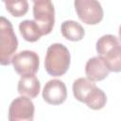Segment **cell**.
<instances>
[{
    "instance_id": "obj_13",
    "label": "cell",
    "mask_w": 121,
    "mask_h": 121,
    "mask_svg": "<svg viewBox=\"0 0 121 121\" xmlns=\"http://www.w3.org/2000/svg\"><path fill=\"white\" fill-rule=\"evenodd\" d=\"M102 58L110 72H121V43L112 47Z\"/></svg>"
},
{
    "instance_id": "obj_8",
    "label": "cell",
    "mask_w": 121,
    "mask_h": 121,
    "mask_svg": "<svg viewBox=\"0 0 121 121\" xmlns=\"http://www.w3.org/2000/svg\"><path fill=\"white\" fill-rule=\"evenodd\" d=\"M43 98L50 105H60L67 98L66 85L62 80L50 79L43 89Z\"/></svg>"
},
{
    "instance_id": "obj_10",
    "label": "cell",
    "mask_w": 121,
    "mask_h": 121,
    "mask_svg": "<svg viewBox=\"0 0 121 121\" xmlns=\"http://www.w3.org/2000/svg\"><path fill=\"white\" fill-rule=\"evenodd\" d=\"M41 83L36 76L21 77L20 80L18 81L17 90L21 95L27 96L29 98H34L39 95Z\"/></svg>"
},
{
    "instance_id": "obj_12",
    "label": "cell",
    "mask_w": 121,
    "mask_h": 121,
    "mask_svg": "<svg viewBox=\"0 0 121 121\" xmlns=\"http://www.w3.org/2000/svg\"><path fill=\"white\" fill-rule=\"evenodd\" d=\"M19 31L23 38L30 43L37 42L43 36L41 28L33 20H24L19 24Z\"/></svg>"
},
{
    "instance_id": "obj_7",
    "label": "cell",
    "mask_w": 121,
    "mask_h": 121,
    "mask_svg": "<svg viewBox=\"0 0 121 121\" xmlns=\"http://www.w3.org/2000/svg\"><path fill=\"white\" fill-rule=\"evenodd\" d=\"M35 107L27 96H18L12 100L9 108V121H33Z\"/></svg>"
},
{
    "instance_id": "obj_1",
    "label": "cell",
    "mask_w": 121,
    "mask_h": 121,
    "mask_svg": "<svg viewBox=\"0 0 121 121\" xmlns=\"http://www.w3.org/2000/svg\"><path fill=\"white\" fill-rule=\"evenodd\" d=\"M72 90L75 98L92 110H100L107 103L106 94L87 78H77L73 82Z\"/></svg>"
},
{
    "instance_id": "obj_6",
    "label": "cell",
    "mask_w": 121,
    "mask_h": 121,
    "mask_svg": "<svg viewBox=\"0 0 121 121\" xmlns=\"http://www.w3.org/2000/svg\"><path fill=\"white\" fill-rule=\"evenodd\" d=\"M76 11L81 22L86 25H96L103 19V9L96 0H76Z\"/></svg>"
},
{
    "instance_id": "obj_3",
    "label": "cell",
    "mask_w": 121,
    "mask_h": 121,
    "mask_svg": "<svg viewBox=\"0 0 121 121\" xmlns=\"http://www.w3.org/2000/svg\"><path fill=\"white\" fill-rule=\"evenodd\" d=\"M18 48V40L13 31L11 23L1 16L0 18V63L9 65L11 63Z\"/></svg>"
},
{
    "instance_id": "obj_14",
    "label": "cell",
    "mask_w": 121,
    "mask_h": 121,
    "mask_svg": "<svg viewBox=\"0 0 121 121\" xmlns=\"http://www.w3.org/2000/svg\"><path fill=\"white\" fill-rule=\"evenodd\" d=\"M6 9L14 17L24 16L28 10V2L26 0H4Z\"/></svg>"
},
{
    "instance_id": "obj_5",
    "label": "cell",
    "mask_w": 121,
    "mask_h": 121,
    "mask_svg": "<svg viewBox=\"0 0 121 121\" xmlns=\"http://www.w3.org/2000/svg\"><path fill=\"white\" fill-rule=\"evenodd\" d=\"M15 72L21 77L35 76L39 70L40 58L31 50H23L15 54L11 61Z\"/></svg>"
},
{
    "instance_id": "obj_2",
    "label": "cell",
    "mask_w": 121,
    "mask_h": 121,
    "mask_svg": "<svg viewBox=\"0 0 121 121\" xmlns=\"http://www.w3.org/2000/svg\"><path fill=\"white\" fill-rule=\"evenodd\" d=\"M71 61V56L68 48L62 43H52L48 46L44 58V67L46 72L53 77L64 75Z\"/></svg>"
},
{
    "instance_id": "obj_16",
    "label": "cell",
    "mask_w": 121,
    "mask_h": 121,
    "mask_svg": "<svg viewBox=\"0 0 121 121\" xmlns=\"http://www.w3.org/2000/svg\"><path fill=\"white\" fill-rule=\"evenodd\" d=\"M118 35H119V40L121 41V25L119 26V30H118Z\"/></svg>"
},
{
    "instance_id": "obj_4",
    "label": "cell",
    "mask_w": 121,
    "mask_h": 121,
    "mask_svg": "<svg viewBox=\"0 0 121 121\" xmlns=\"http://www.w3.org/2000/svg\"><path fill=\"white\" fill-rule=\"evenodd\" d=\"M33 17L43 35L49 34L55 24V8L50 0H36L33 2Z\"/></svg>"
},
{
    "instance_id": "obj_15",
    "label": "cell",
    "mask_w": 121,
    "mask_h": 121,
    "mask_svg": "<svg viewBox=\"0 0 121 121\" xmlns=\"http://www.w3.org/2000/svg\"><path fill=\"white\" fill-rule=\"evenodd\" d=\"M120 43H121V41L114 35H112V34L103 35L96 42V46H95L96 52H97L98 56L103 57L107 51H109L112 47H113L114 45H116Z\"/></svg>"
},
{
    "instance_id": "obj_9",
    "label": "cell",
    "mask_w": 121,
    "mask_h": 121,
    "mask_svg": "<svg viewBox=\"0 0 121 121\" xmlns=\"http://www.w3.org/2000/svg\"><path fill=\"white\" fill-rule=\"evenodd\" d=\"M110 70L104 60L100 56L93 57L89 59L85 64V74L89 80L95 82L106 78L109 76Z\"/></svg>"
},
{
    "instance_id": "obj_11",
    "label": "cell",
    "mask_w": 121,
    "mask_h": 121,
    "mask_svg": "<svg viewBox=\"0 0 121 121\" xmlns=\"http://www.w3.org/2000/svg\"><path fill=\"white\" fill-rule=\"evenodd\" d=\"M60 31L65 39L72 42L80 41L85 35L83 26L79 23L73 20H66L62 22L60 26Z\"/></svg>"
}]
</instances>
